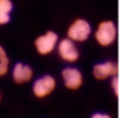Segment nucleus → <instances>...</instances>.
<instances>
[{
  "label": "nucleus",
  "mask_w": 121,
  "mask_h": 118,
  "mask_svg": "<svg viewBox=\"0 0 121 118\" xmlns=\"http://www.w3.org/2000/svg\"><path fill=\"white\" fill-rule=\"evenodd\" d=\"M117 36L116 25L113 20H102L95 30V41L101 47L112 45Z\"/></svg>",
  "instance_id": "nucleus-1"
},
{
  "label": "nucleus",
  "mask_w": 121,
  "mask_h": 118,
  "mask_svg": "<svg viewBox=\"0 0 121 118\" xmlns=\"http://www.w3.org/2000/svg\"><path fill=\"white\" fill-rule=\"evenodd\" d=\"M91 33V25L83 18L75 19L68 28L67 35L74 42H86Z\"/></svg>",
  "instance_id": "nucleus-2"
},
{
  "label": "nucleus",
  "mask_w": 121,
  "mask_h": 118,
  "mask_svg": "<svg viewBox=\"0 0 121 118\" xmlns=\"http://www.w3.org/2000/svg\"><path fill=\"white\" fill-rule=\"evenodd\" d=\"M58 44V35L53 31H46L45 33L38 36L35 39V47L38 54L49 55L51 54Z\"/></svg>",
  "instance_id": "nucleus-3"
},
{
  "label": "nucleus",
  "mask_w": 121,
  "mask_h": 118,
  "mask_svg": "<svg viewBox=\"0 0 121 118\" xmlns=\"http://www.w3.org/2000/svg\"><path fill=\"white\" fill-rule=\"evenodd\" d=\"M57 52L59 55V57L62 58L63 61L73 63L76 62L80 57V52L78 49L75 44L74 41H71L70 38H63L60 39L57 44Z\"/></svg>",
  "instance_id": "nucleus-4"
},
{
  "label": "nucleus",
  "mask_w": 121,
  "mask_h": 118,
  "mask_svg": "<svg viewBox=\"0 0 121 118\" xmlns=\"http://www.w3.org/2000/svg\"><path fill=\"white\" fill-rule=\"evenodd\" d=\"M55 88H56L55 78L50 74H45V75H42L38 79H36V81L33 82V86H32V92L37 98L42 99V98H45L49 94H51L55 91Z\"/></svg>",
  "instance_id": "nucleus-5"
},
{
  "label": "nucleus",
  "mask_w": 121,
  "mask_h": 118,
  "mask_svg": "<svg viewBox=\"0 0 121 118\" xmlns=\"http://www.w3.org/2000/svg\"><path fill=\"white\" fill-rule=\"evenodd\" d=\"M62 79L64 82V86L70 91L78 90L83 84V74L80 69L75 67H65L62 69Z\"/></svg>",
  "instance_id": "nucleus-6"
},
{
  "label": "nucleus",
  "mask_w": 121,
  "mask_h": 118,
  "mask_svg": "<svg viewBox=\"0 0 121 118\" xmlns=\"http://www.w3.org/2000/svg\"><path fill=\"white\" fill-rule=\"evenodd\" d=\"M116 74H117V66L113 61L100 62L93 67V75L97 80H106L107 78L115 76Z\"/></svg>",
  "instance_id": "nucleus-7"
},
{
  "label": "nucleus",
  "mask_w": 121,
  "mask_h": 118,
  "mask_svg": "<svg viewBox=\"0 0 121 118\" xmlns=\"http://www.w3.org/2000/svg\"><path fill=\"white\" fill-rule=\"evenodd\" d=\"M33 76V71L29 65L18 62L14 65L12 71V78L16 84H25L30 81Z\"/></svg>",
  "instance_id": "nucleus-8"
},
{
  "label": "nucleus",
  "mask_w": 121,
  "mask_h": 118,
  "mask_svg": "<svg viewBox=\"0 0 121 118\" xmlns=\"http://www.w3.org/2000/svg\"><path fill=\"white\" fill-rule=\"evenodd\" d=\"M13 10V3L11 0H0V12L1 13H11Z\"/></svg>",
  "instance_id": "nucleus-9"
},
{
  "label": "nucleus",
  "mask_w": 121,
  "mask_h": 118,
  "mask_svg": "<svg viewBox=\"0 0 121 118\" xmlns=\"http://www.w3.org/2000/svg\"><path fill=\"white\" fill-rule=\"evenodd\" d=\"M11 20V16L9 13H1L0 12V25H5L7 23H10Z\"/></svg>",
  "instance_id": "nucleus-10"
},
{
  "label": "nucleus",
  "mask_w": 121,
  "mask_h": 118,
  "mask_svg": "<svg viewBox=\"0 0 121 118\" xmlns=\"http://www.w3.org/2000/svg\"><path fill=\"white\" fill-rule=\"evenodd\" d=\"M9 63H10V61L0 62V76H4L7 73V71H9Z\"/></svg>",
  "instance_id": "nucleus-11"
},
{
  "label": "nucleus",
  "mask_w": 121,
  "mask_h": 118,
  "mask_svg": "<svg viewBox=\"0 0 121 118\" xmlns=\"http://www.w3.org/2000/svg\"><path fill=\"white\" fill-rule=\"evenodd\" d=\"M112 88H113L114 93L117 95V93H119V80H117L116 75L113 76V79H112Z\"/></svg>",
  "instance_id": "nucleus-12"
},
{
  "label": "nucleus",
  "mask_w": 121,
  "mask_h": 118,
  "mask_svg": "<svg viewBox=\"0 0 121 118\" xmlns=\"http://www.w3.org/2000/svg\"><path fill=\"white\" fill-rule=\"evenodd\" d=\"M90 118H112V116L106 112H94L90 116Z\"/></svg>",
  "instance_id": "nucleus-13"
},
{
  "label": "nucleus",
  "mask_w": 121,
  "mask_h": 118,
  "mask_svg": "<svg viewBox=\"0 0 121 118\" xmlns=\"http://www.w3.org/2000/svg\"><path fill=\"white\" fill-rule=\"evenodd\" d=\"M6 61H10L7 57V54H6L5 49L0 45V62H6Z\"/></svg>",
  "instance_id": "nucleus-14"
},
{
  "label": "nucleus",
  "mask_w": 121,
  "mask_h": 118,
  "mask_svg": "<svg viewBox=\"0 0 121 118\" xmlns=\"http://www.w3.org/2000/svg\"><path fill=\"white\" fill-rule=\"evenodd\" d=\"M0 99H1V95H0Z\"/></svg>",
  "instance_id": "nucleus-15"
}]
</instances>
